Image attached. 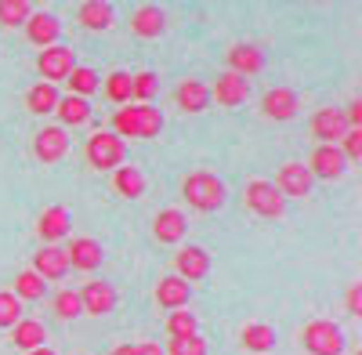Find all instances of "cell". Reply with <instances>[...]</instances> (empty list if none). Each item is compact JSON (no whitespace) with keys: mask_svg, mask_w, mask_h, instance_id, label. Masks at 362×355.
I'll return each mask as SVG.
<instances>
[{"mask_svg":"<svg viewBox=\"0 0 362 355\" xmlns=\"http://www.w3.org/2000/svg\"><path fill=\"white\" fill-rule=\"evenodd\" d=\"M76 66V58H73V47H62V44H54V47H44L40 58H37V73L44 76V83H58V80H66Z\"/></svg>","mask_w":362,"mask_h":355,"instance_id":"obj_7","label":"cell"},{"mask_svg":"<svg viewBox=\"0 0 362 355\" xmlns=\"http://www.w3.org/2000/svg\"><path fill=\"white\" fill-rule=\"evenodd\" d=\"M156 91H160V76H156V73H148V69L131 73V98H134V102L148 105Z\"/></svg>","mask_w":362,"mask_h":355,"instance_id":"obj_32","label":"cell"},{"mask_svg":"<svg viewBox=\"0 0 362 355\" xmlns=\"http://www.w3.org/2000/svg\"><path fill=\"white\" fill-rule=\"evenodd\" d=\"M174 102L181 112H203L210 105V87L203 80H181L174 87Z\"/></svg>","mask_w":362,"mask_h":355,"instance_id":"obj_22","label":"cell"},{"mask_svg":"<svg viewBox=\"0 0 362 355\" xmlns=\"http://www.w3.org/2000/svg\"><path fill=\"white\" fill-rule=\"evenodd\" d=\"M54 116H58V127H80L90 120V102L87 98H76V95H62L54 105Z\"/></svg>","mask_w":362,"mask_h":355,"instance_id":"obj_25","label":"cell"},{"mask_svg":"<svg viewBox=\"0 0 362 355\" xmlns=\"http://www.w3.org/2000/svg\"><path fill=\"white\" fill-rule=\"evenodd\" d=\"M58 98H62V95H58V87H51V83L40 80V83H33V87L25 91V109L37 112V116H44V112H54Z\"/></svg>","mask_w":362,"mask_h":355,"instance_id":"obj_29","label":"cell"},{"mask_svg":"<svg viewBox=\"0 0 362 355\" xmlns=\"http://www.w3.org/2000/svg\"><path fill=\"white\" fill-rule=\"evenodd\" d=\"M297 109H300V98L290 91V87H272V91H264V98H261V112H264V120H276V124L293 120Z\"/></svg>","mask_w":362,"mask_h":355,"instance_id":"obj_11","label":"cell"},{"mask_svg":"<svg viewBox=\"0 0 362 355\" xmlns=\"http://www.w3.org/2000/svg\"><path fill=\"white\" fill-rule=\"evenodd\" d=\"M163 29H167V15H163L160 4H141V8H134V15H131V33H134V37L153 40V37L163 33Z\"/></svg>","mask_w":362,"mask_h":355,"instance_id":"obj_18","label":"cell"},{"mask_svg":"<svg viewBox=\"0 0 362 355\" xmlns=\"http://www.w3.org/2000/svg\"><path fill=\"white\" fill-rule=\"evenodd\" d=\"M272 185L279 189L283 199H286V196H308V192H312V174H308L305 163H283Z\"/></svg>","mask_w":362,"mask_h":355,"instance_id":"obj_17","label":"cell"},{"mask_svg":"<svg viewBox=\"0 0 362 355\" xmlns=\"http://www.w3.org/2000/svg\"><path fill=\"white\" fill-rule=\"evenodd\" d=\"M163 355H206V341L199 334H192V337H170Z\"/></svg>","mask_w":362,"mask_h":355,"instance_id":"obj_36","label":"cell"},{"mask_svg":"<svg viewBox=\"0 0 362 355\" xmlns=\"http://www.w3.org/2000/svg\"><path fill=\"white\" fill-rule=\"evenodd\" d=\"M44 290H47V283L33 272V269H25V272H18L15 276V298L18 301H37V298H44Z\"/></svg>","mask_w":362,"mask_h":355,"instance_id":"obj_31","label":"cell"},{"mask_svg":"<svg viewBox=\"0 0 362 355\" xmlns=\"http://www.w3.org/2000/svg\"><path fill=\"white\" fill-rule=\"evenodd\" d=\"M185 232H189V218L181 211H174V206H167V211H160L153 218V235L160 243H181V240H185Z\"/></svg>","mask_w":362,"mask_h":355,"instance_id":"obj_21","label":"cell"},{"mask_svg":"<svg viewBox=\"0 0 362 355\" xmlns=\"http://www.w3.org/2000/svg\"><path fill=\"white\" fill-rule=\"evenodd\" d=\"M243 206L247 211H254L257 218H283L286 214V199L279 196V189L264 182V178H254V182H247L243 189Z\"/></svg>","mask_w":362,"mask_h":355,"instance_id":"obj_5","label":"cell"},{"mask_svg":"<svg viewBox=\"0 0 362 355\" xmlns=\"http://www.w3.org/2000/svg\"><path fill=\"white\" fill-rule=\"evenodd\" d=\"M83 156L95 170H116V167H124L127 149H124V138H116L112 131H98V134L87 138Z\"/></svg>","mask_w":362,"mask_h":355,"instance_id":"obj_4","label":"cell"},{"mask_svg":"<svg viewBox=\"0 0 362 355\" xmlns=\"http://www.w3.org/2000/svg\"><path fill=\"white\" fill-rule=\"evenodd\" d=\"M163 131V112L156 105H124L112 112V134L119 138H156Z\"/></svg>","mask_w":362,"mask_h":355,"instance_id":"obj_2","label":"cell"},{"mask_svg":"<svg viewBox=\"0 0 362 355\" xmlns=\"http://www.w3.org/2000/svg\"><path fill=\"white\" fill-rule=\"evenodd\" d=\"M29 15H33V8L25 0H0V25H25Z\"/></svg>","mask_w":362,"mask_h":355,"instance_id":"obj_35","label":"cell"},{"mask_svg":"<svg viewBox=\"0 0 362 355\" xmlns=\"http://www.w3.org/2000/svg\"><path fill=\"white\" fill-rule=\"evenodd\" d=\"M69 228H73V221H69L66 206H44L37 218V232H40L44 247H58V240H66Z\"/></svg>","mask_w":362,"mask_h":355,"instance_id":"obj_15","label":"cell"},{"mask_svg":"<svg viewBox=\"0 0 362 355\" xmlns=\"http://www.w3.org/2000/svg\"><path fill=\"white\" fill-rule=\"evenodd\" d=\"M112 189L124 199H138V196H145V174L138 167H131V163L116 167L112 170Z\"/></svg>","mask_w":362,"mask_h":355,"instance_id":"obj_27","label":"cell"},{"mask_svg":"<svg viewBox=\"0 0 362 355\" xmlns=\"http://www.w3.org/2000/svg\"><path fill=\"white\" fill-rule=\"evenodd\" d=\"M76 298H80V308H83L87 315H105V312L116 308V290H112V283H105V279L83 283V290L76 293Z\"/></svg>","mask_w":362,"mask_h":355,"instance_id":"obj_12","label":"cell"},{"mask_svg":"<svg viewBox=\"0 0 362 355\" xmlns=\"http://www.w3.org/2000/svg\"><path fill=\"white\" fill-rule=\"evenodd\" d=\"M112 355H134V344H119V348H112Z\"/></svg>","mask_w":362,"mask_h":355,"instance_id":"obj_43","label":"cell"},{"mask_svg":"<svg viewBox=\"0 0 362 355\" xmlns=\"http://www.w3.org/2000/svg\"><path fill=\"white\" fill-rule=\"evenodd\" d=\"M261 69H264V54H261L257 44H232V47H228V73L250 80V76L261 73Z\"/></svg>","mask_w":362,"mask_h":355,"instance_id":"obj_19","label":"cell"},{"mask_svg":"<svg viewBox=\"0 0 362 355\" xmlns=\"http://www.w3.org/2000/svg\"><path fill=\"white\" fill-rule=\"evenodd\" d=\"M66 261H69V269L76 272H95L98 264L105 261V250L98 240H90V235H80V240H73L66 247Z\"/></svg>","mask_w":362,"mask_h":355,"instance_id":"obj_13","label":"cell"},{"mask_svg":"<svg viewBox=\"0 0 362 355\" xmlns=\"http://www.w3.org/2000/svg\"><path fill=\"white\" fill-rule=\"evenodd\" d=\"M18 319H22V301L11 290H0V330H11Z\"/></svg>","mask_w":362,"mask_h":355,"instance_id":"obj_37","label":"cell"},{"mask_svg":"<svg viewBox=\"0 0 362 355\" xmlns=\"http://www.w3.org/2000/svg\"><path fill=\"white\" fill-rule=\"evenodd\" d=\"M344 134H348V124H344V112L341 109H319L312 116V138L319 145H337Z\"/></svg>","mask_w":362,"mask_h":355,"instance_id":"obj_16","label":"cell"},{"mask_svg":"<svg viewBox=\"0 0 362 355\" xmlns=\"http://www.w3.org/2000/svg\"><path fill=\"white\" fill-rule=\"evenodd\" d=\"M51 305H54V315H58V319H76V315H83L76 290H58Z\"/></svg>","mask_w":362,"mask_h":355,"instance_id":"obj_38","label":"cell"},{"mask_svg":"<svg viewBox=\"0 0 362 355\" xmlns=\"http://www.w3.org/2000/svg\"><path fill=\"white\" fill-rule=\"evenodd\" d=\"M341 112H344V124H348L351 131H355V127H362V102H358V98H355L348 109H341Z\"/></svg>","mask_w":362,"mask_h":355,"instance_id":"obj_40","label":"cell"},{"mask_svg":"<svg viewBox=\"0 0 362 355\" xmlns=\"http://www.w3.org/2000/svg\"><path fill=\"white\" fill-rule=\"evenodd\" d=\"M116 18L112 4H105V0H83V4L76 8V22L83 29H90V33H102V29H109Z\"/></svg>","mask_w":362,"mask_h":355,"instance_id":"obj_23","label":"cell"},{"mask_svg":"<svg viewBox=\"0 0 362 355\" xmlns=\"http://www.w3.org/2000/svg\"><path fill=\"white\" fill-rule=\"evenodd\" d=\"M134 355H163V348L153 344V341H145V344H134Z\"/></svg>","mask_w":362,"mask_h":355,"instance_id":"obj_42","label":"cell"},{"mask_svg":"<svg viewBox=\"0 0 362 355\" xmlns=\"http://www.w3.org/2000/svg\"><path fill=\"white\" fill-rule=\"evenodd\" d=\"M66 153H69V134L58 127V124L40 127V131L33 134V156H37L40 163H58Z\"/></svg>","mask_w":362,"mask_h":355,"instance_id":"obj_9","label":"cell"},{"mask_svg":"<svg viewBox=\"0 0 362 355\" xmlns=\"http://www.w3.org/2000/svg\"><path fill=\"white\" fill-rule=\"evenodd\" d=\"M192 334H199V322L189 308H177L167 315V337H192Z\"/></svg>","mask_w":362,"mask_h":355,"instance_id":"obj_34","label":"cell"},{"mask_svg":"<svg viewBox=\"0 0 362 355\" xmlns=\"http://www.w3.org/2000/svg\"><path fill=\"white\" fill-rule=\"evenodd\" d=\"M206 272H210V254L203 247H181L174 254V276L185 279L189 286L199 283V279H206Z\"/></svg>","mask_w":362,"mask_h":355,"instance_id":"obj_10","label":"cell"},{"mask_svg":"<svg viewBox=\"0 0 362 355\" xmlns=\"http://www.w3.org/2000/svg\"><path fill=\"white\" fill-rule=\"evenodd\" d=\"M25 37L37 47H54L58 37H62V22H58V15H51V11H33L25 18Z\"/></svg>","mask_w":362,"mask_h":355,"instance_id":"obj_14","label":"cell"},{"mask_svg":"<svg viewBox=\"0 0 362 355\" xmlns=\"http://www.w3.org/2000/svg\"><path fill=\"white\" fill-rule=\"evenodd\" d=\"M25 355H54V351H51V348L44 344V348H33V351H25Z\"/></svg>","mask_w":362,"mask_h":355,"instance_id":"obj_44","label":"cell"},{"mask_svg":"<svg viewBox=\"0 0 362 355\" xmlns=\"http://www.w3.org/2000/svg\"><path fill=\"white\" fill-rule=\"evenodd\" d=\"M66 83H69V95H76V98H90L102 87L98 73L87 69V66H73V73L66 76Z\"/></svg>","mask_w":362,"mask_h":355,"instance_id":"obj_30","label":"cell"},{"mask_svg":"<svg viewBox=\"0 0 362 355\" xmlns=\"http://www.w3.org/2000/svg\"><path fill=\"white\" fill-rule=\"evenodd\" d=\"M305 167L312 174V182H315V178H319V182H337V178L348 170V160H344V153L337 149V145H315Z\"/></svg>","mask_w":362,"mask_h":355,"instance_id":"obj_6","label":"cell"},{"mask_svg":"<svg viewBox=\"0 0 362 355\" xmlns=\"http://www.w3.org/2000/svg\"><path fill=\"white\" fill-rule=\"evenodd\" d=\"M181 196H185V203L192 211H203V214L221 211L225 206V182L210 170H192V174H185V182H181Z\"/></svg>","mask_w":362,"mask_h":355,"instance_id":"obj_1","label":"cell"},{"mask_svg":"<svg viewBox=\"0 0 362 355\" xmlns=\"http://www.w3.org/2000/svg\"><path fill=\"white\" fill-rule=\"evenodd\" d=\"M337 149L344 153V160L348 163H355V160H362V127H348V134L341 138V145H337Z\"/></svg>","mask_w":362,"mask_h":355,"instance_id":"obj_39","label":"cell"},{"mask_svg":"<svg viewBox=\"0 0 362 355\" xmlns=\"http://www.w3.org/2000/svg\"><path fill=\"white\" fill-rule=\"evenodd\" d=\"M44 337H47V330L40 327L37 319H18L15 327H11V344H15V348H22V351L44 348Z\"/></svg>","mask_w":362,"mask_h":355,"instance_id":"obj_28","label":"cell"},{"mask_svg":"<svg viewBox=\"0 0 362 355\" xmlns=\"http://www.w3.org/2000/svg\"><path fill=\"white\" fill-rule=\"evenodd\" d=\"M102 91H105L109 102H116L119 109H124V105L131 102V73H109Z\"/></svg>","mask_w":362,"mask_h":355,"instance_id":"obj_33","label":"cell"},{"mask_svg":"<svg viewBox=\"0 0 362 355\" xmlns=\"http://www.w3.org/2000/svg\"><path fill=\"white\" fill-rule=\"evenodd\" d=\"M189 293H192V286H189L185 279H177V276H163V279L156 283V305H160V308L177 312V308H185V305H189Z\"/></svg>","mask_w":362,"mask_h":355,"instance_id":"obj_24","label":"cell"},{"mask_svg":"<svg viewBox=\"0 0 362 355\" xmlns=\"http://www.w3.org/2000/svg\"><path fill=\"white\" fill-rule=\"evenodd\" d=\"M33 272L51 283V279H62L69 272V261H66V247H40L33 254Z\"/></svg>","mask_w":362,"mask_h":355,"instance_id":"obj_20","label":"cell"},{"mask_svg":"<svg viewBox=\"0 0 362 355\" xmlns=\"http://www.w3.org/2000/svg\"><path fill=\"white\" fill-rule=\"evenodd\" d=\"M300 344L308 355H341L344 351V330L334 319H312L300 330Z\"/></svg>","mask_w":362,"mask_h":355,"instance_id":"obj_3","label":"cell"},{"mask_svg":"<svg viewBox=\"0 0 362 355\" xmlns=\"http://www.w3.org/2000/svg\"><path fill=\"white\" fill-rule=\"evenodd\" d=\"M351 355H362V351H351Z\"/></svg>","mask_w":362,"mask_h":355,"instance_id":"obj_45","label":"cell"},{"mask_svg":"<svg viewBox=\"0 0 362 355\" xmlns=\"http://www.w3.org/2000/svg\"><path fill=\"white\" fill-rule=\"evenodd\" d=\"M206 87H210V102H218L225 109L243 105L247 95H250V80L247 76H235V73H221L214 83H206Z\"/></svg>","mask_w":362,"mask_h":355,"instance_id":"obj_8","label":"cell"},{"mask_svg":"<svg viewBox=\"0 0 362 355\" xmlns=\"http://www.w3.org/2000/svg\"><path fill=\"white\" fill-rule=\"evenodd\" d=\"M239 344H243V351H272L276 348V330L268 327V322H247L243 330H239Z\"/></svg>","mask_w":362,"mask_h":355,"instance_id":"obj_26","label":"cell"},{"mask_svg":"<svg viewBox=\"0 0 362 355\" xmlns=\"http://www.w3.org/2000/svg\"><path fill=\"white\" fill-rule=\"evenodd\" d=\"M348 315H362V283H351L348 290Z\"/></svg>","mask_w":362,"mask_h":355,"instance_id":"obj_41","label":"cell"}]
</instances>
